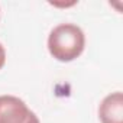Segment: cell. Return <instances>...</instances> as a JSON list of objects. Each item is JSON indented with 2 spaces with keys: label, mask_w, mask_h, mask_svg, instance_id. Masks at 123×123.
Listing matches in <instances>:
<instances>
[{
  "label": "cell",
  "mask_w": 123,
  "mask_h": 123,
  "mask_svg": "<svg viewBox=\"0 0 123 123\" xmlns=\"http://www.w3.org/2000/svg\"><path fill=\"white\" fill-rule=\"evenodd\" d=\"M84 46V32L74 23H61L55 26L48 36L49 54L61 62H70L78 58L83 54Z\"/></svg>",
  "instance_id": "6da1fadb"
},
{
  "label": "cell",
  "mask_w": 123,
  "mask_h": 123,
  "mask_svg": "<svg viewBox=\"0 0 123 123\" xmlns=\"http://www.w3.org/2000/svg\"><path fill=\"white\" fill-rule=\"evenodd\" d=\"M0 123H39V119L19 97L0 96Z\"/></svg>",
  "instance_id": "7a4b0ae2"
},
{
  "label": "cell",
  "mask_w": 123,
  "mask_h": 123,
  "mask_svg": "<svg viewBox=\"0 0 123 123\" xmlns=\"http://www.w3.org/2000/svg\"><path fill=\"white\" fill-rule=\"evenodd\" d=\"M98 117L101 123H123L122 91H114L103 98L98 107Z\"/></svg>",
  "instance_id": "3957f363"
},
{
  "label": "cell",
  "mask_w": 123,
  "mask_h": 123,
  "mask_svg": "<svg viewBox=\"0 0 123 123\" xmlns=\"http://www.w3.org/2000/svg\"><path fill=\"white\" fill-rule=\"evenodd\" d=\"M6 64V49L5 46L0 43V70L3 68V65Z\"/></svg>",
  "instance_id": "277c9868"
}]
</instances>
